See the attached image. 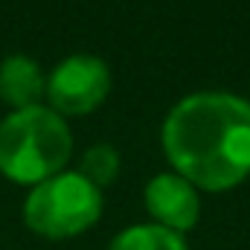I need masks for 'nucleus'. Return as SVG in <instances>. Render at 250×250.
<instances>
[{"instance_id":"obj_1","label":"nucleus","mask_w":250,"mask_h":250,"mask_svg":"<svg viewBox=\"0 0 250 250\" xmlns=\"http://www.w3.org/2000/svg\"><path fill=\"white\" fill-rule=\"evenodd\" d=\"M163 151L195 189L227 192L250 178V102L204 90L184 96L166 117Z\"/></svg>"},{"instance_id":"obj_2","label":"nucleus","mask_w":250,"mask_h":250,"mask_svg":"<svg viewBox=\"0 0 250 250\" xmlns=\"http://www.w3.org/2000/svg\"><path fill=\"white\" fill-rule=\"evenodd\" d=\"M73 154V134L50 105H32L9 111L0 120V175L38 187L64 172Z\"/></svg>"},{"instance_id":"obj_3","label":"nucleus","mask_w":250,"mask_h":250,"mask_svg":"<svg viewBox=\"0 0 250 250\" xmlns=\"http://www.w3.org/2000/svg\"><path fill=\"white\" fill-rule=\"evenodd\" d=\"M102 215V189L82 172H59L32 187L23 201V221L44 239H73L90 230Z\"/></svg>"},{"instance_id":"obj_4","label":"nucleus","mask_w":250,"mask_h":250,"mask_svg":"<svg viewBox=\"0 0 250 250\" xmlns=\"http://www.w3.org/2000/svg\"><path fill=\"white\" fill-rule=\"evenodd\" d=\"M111 93V70L96 56L76 53L47 76V102L59 117H84L96 111Z\"/></svg>"},{"instance_id":"obj_5","label":"nucleus","mask_w":250,"mask_h":250,"mask_svg":"<svg viewBox=\"0 0 250 250\" xmlns=\"http://www.w3.org/2000/svg\"><path fill=\"white\" fill-rule=\"evenodd\" d=\"M146 209L154 218V224L175 230V233H189L198 218H201V195L189 184L187 178L175 172H160L146 184Z\"/></svg>"},{"instance_id":"obj_6","label":"nucleus","mask_w":250,"mask_h":250,"mask_svg":"<svg viewBox=\"0 0 250 250\" xmlns=\"http://www.w3.org/2000/svg\"><path fill=\"white\" fill-rule=\"evenodd\" d=\"M44 90H47V76L41 64L32 62L29 56L15 53L0 62V99L12 111L41 105Z\"/></svg>"},{"instance_id":"obj_7","label":"nucleus","mask_w":250,"mask_h":250,"mask_svg":"<svg viewBox=\"0 0 250 250\" xmlns=\"http://www.w3.org/2000/svg\"><path fill=\"white\" fill-rule=\"evenodd\" d=\"M108 250H189L181 233L166 230L160 224H134L114 236Z\"/></svg>"},{"instance_id":"obj_8","label":"nucleus","mask_w":250,"mask_h":250,"mask_svg":"<svg viewBox=\"0 0 250 250\" xmlns=\"http://www.w3.org/2000/svg\"><path fill=\"white\" fill-rule=\"evenodd\" d=\"M120 151L114 148V146H108V143H99V146H90L84 154H82V166H79V172L93 184V187H108V184H114L117 181V175H120Z\"/></svg>"}]
</instances>
